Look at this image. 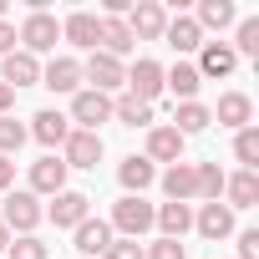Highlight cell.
<instances>
[{
    "label": "cell",
    "mask_w": 259,
    "mask_h": 259,
    "mask_svg": "<svg viewBox=\"0 0 259 259\" xmlns=\"http://www.w3.org/2000/svg\"><path fill=\"white\" fill-rule=\"evenodd\" d=\"M46 219H51L56 229H76L81 219H92V198H87V193H76V188H61V193L51 198Z\"/></svg>",
    "instance_id": "obj_7"
},
{
    "label": "cell",
    "mask_w": 259,
    "mask_h": 259,
    "mask_svg": "<svg viewBox=\"0 0 259 259\" xmlns=\"http://www.w3.org/2000/svg\"><path fill=\"white\" fill-rule=\"evenodd\" d=\"M239 259H259V229H244L239 234Z\"/></svg>",
    "instance_id": "obj_37"
},
{
    "label": "cell",
    "mask_w": 259,
    "mask_h": 259,
    "mask_svg": "<svg viewBox=\"0 0 259 259\" xmlns=\"http://www.w3.org/2000/svg\"><path fill=\"white\" fill-rule=\"evenodd\" d=\"M193 229H198L203 239H213V244H219V239H229V234H234V208H229V203H203V208L193 213Z\"/></svg>",
    "instance_id": "obj_14"
},
{
    "label": "cell",
    "mask_w": 259,
    "mask_h": 259,
    "mask_svg": "<svg viewBox=\"0 0 259 259\" xmlns=\"http://www.w3.org/2000/svg\"><path fill=\"white\" fill-rule=\"evenodd\" d=\"M102 259H143V244H138V239H112Z\"/></svg>",
    "instance_id": "obj_36"
},
{
    "label": "cell",
    "mask_w": 259,
    "mask_h": 259,
    "mask_svg": "<svg viewBox=\"0 0 259 259\" xmlns=\"http://www.w3.org/2000/svg\"><path fill=\"white\" fill-rule=\"evenodd\" d=\"M41 87H51V92H81V61L76 56H56L51 66H41Z\"/></svg>",
    "instance_id": "obj_13"
},
{
    "label": "cell",
    "mask_w": 259,
    "mask_h": 259,
    "mask_svg": "<svg viewBox=\"0 0 259 259\" xmlns=\"http://www.w3.org/2000/svg\"><path fill=\"white\" fill-rule=\"evenodd\" d=\"M6 259H51V249H46V244H41L36 234H21V239H11Z\"/></svg>",
    "instance_id": "obj_33"
},
{
    "label": "cell",
    "mask_w": 259,
    "mask_h": 259,
    "mask_svg": "<svg viewBox=\"0 0 259 259\" xmlns=\"http://www.w3.org/2000/svg\"><path fill=\"white\" fill-rule=\"evenodd\" d=\"M127 31H133V41H163V26H168V11L158 6V0H138L133 11L122 16Z\"/></svg>",
    "instance_id": "obj_6"
},
{
    "label": "cell",
    "mask_w": 259,
    "mask_h": 259,
    "mask_svg": "<svg viewBox=\"0 0 259 259\" xmlns=\"http://www.w3.org/2000/svg\"><path fill=\"white\" fill-rule=\"evenodd\" d=\"M163 41L183 56V51H198V46H203V31H198V21H193V16H173V21L163 26Z\"/></svg>",
    "instance_id": "obj_20"
},
{
    "label": "cell",
    "mask_w": 259,
    "mask_h": 259,
    "mask_svg": "<svg viewBox=\"0 0 259 259\" xmlns=\"http://www.w3.org/2000/svg\"><path fill=\"white\" fill-rule=\"evenodd\" d=\"M41 219H46L41 198H36L31 188H21V193H11V198H6V219H0V224H6L11 234H31Z\"/></svg>",
    "instance_id": "obj_4"
},
{
    "label": "cell",
    "mask_w": 259,
    "mask_h": 259,
    "mask_svg": "<svg viewBox=\"0 0 259 259\" xmlns=\"http://www.w3.org/2000/svg\"><path fill=\"white\" fill-rule=\"evenodd\" d=\"M61 163H66V168H97V163H102V138H97V133H76V127H71V138L61 143Z\"/></svg>",
    "instance_id": "obj_9"
},
{
    "label": "cell",
    "mask_w": 259,
    "mask_h": 259,
    "mask_svg": "<svg viewBox=\"0 0 259 259\" xmlns=\"http://www.w3.org/2000/svg\"><path fill=\"white\" fill-rule=\"evenodd\" d=\"M163 87L178 97V102H193L198 97V87H203V76H198V66H188V61H178L173 71H163Z\"/></svg>",
    "instance_id": "obj_26"
},
{
    "label": "cell",
    "mask_w": 259,
    "mask_h": 259,
    "mask_svg": "<svg viewBox=\"0 0 259 259\" xmlns=\"http://www.w3.org/2000/svg\"><path fill=\"white\" fill-rule=\"evenodd\" d=\"M229 51H234V56H259V16H244V21H239V36H234Z\"/></svg>",
    "instance_id": "obj_32"
},
{
    "label": "cell",
    "mask_w": 259,
    "mask_h": 259,
    "mask_svg": "<svg viewBox=\"0 0 259 259\" xmlns=\"http://www.w3.org/2000/svg\"><path fill=\"white\" fill-rule=\"evenodd\" d=\"M239 66V56L229 51V41H203L198 46V76H229Z\"/></svg>",
    "instance_id": "obj_17"
},
{
    "label": "cell",
    "mask_w": 259,
    "mask_h": 259,
    "mask_svg": "<svg viewBox=\"0 0 259 259\" xmlns=\"http://www.w3.org/2000/svg\"><path fill=\"white\" fill-rule=\"evenodd\" d=\"M0 81H6L11 92L16 87H41V61L26 56V51H11L6 61H0Z\"/></svg>",
    "instance_id": "obj_12"
},
{
    "label": "cell",
    "mask_w": 259,
    "mask_h": 259,
    "mask_svg": "<svg viewBox=\"0 0 259 259\" xmlns=\"http://www.w3.org/2000/svg\"><path fill=\"white\" fill-rule=\"evenodd\" d=\"M163 193H168V203H188V198H198L193 163H173V168L163 173Z\"/></svg>",
    "instance_id": "obj_21"
},
{
    "label": "cell",
    "mask_w": 259,
    "mask_h": 259,
    "mask_svg": "<svg viewBox=\"0 0 259 259\" xmlns=\"http://www.w3.org/2000/svg\"><path fill=\"white\" fill-rule=\"evenodd\" d=\"M224 127H234V133H239V127H249V117H254V102L244 97V92H224L219 97V112H213Z\"/></svg>",
    "instance_id": "obj_25"
},
{
    "label": "cell",
    "mask_w": 259,
    "mask_h": 259,
    "mask_svg": "<svg viewBox=\"0 0 259 259\" xmlns=\"http://www.w3.org/2000/svg\"><path fill=\"white\" fill-rule=\"evenodd\" d=\"M11 51H16V26L0 21V56H11Z\"/></svg>",
    "instance_id": "obj_38"
},
{
    "label": "cell",
    "mask_w": 259,
    "mask_h": 259,
    "mask_svg": "<svg viewBox=\"0 0 259 259\" xmlns=\"http://www.w3.org/2000/svg\"><path fill=\"white\" fill-rule=\"evenodd\" d=\"M0 21H6V0H0Z\"/></svg>",
    "instance_id": "obj_42"
},
{
    "label": "cell",
    "mask_w": 259,
    "mask_h": 259,
    "mask_svg": "<svg viewBox=\"0 0 259 259\" xmlns=\"http://www.w3.org/2000/svg\"><path fill=\"white\" fill-rule=\"evenodd\" d=\"M97 36H102V16L92 11H71L61 21V41H71L76 51H97Z\"/></svg>",
    "instance_id": "obj_10"
},
{
    "label": "cell",
    "mask_w": 259,
    "mask_h": 259,
    "mask_svg": "<svg viewBox=\"0 0 259 259\" xmlns=\"http://www.w3.org/2000/svg\"><path fill=\"white\" fill-rule=\"evenodd\" d=\"M26 138H36V143H46V148H61V143L71 138V122H66L61 112L46 107V112H36V122H31V133H26Z\"/></svg>",
    "instance_id": "obj_18"
},
{
    "label": "cell",
    "mask_w": 259,
    "mask_h": 259,
    "mask_svg": "<svg viewBox=\"0 0 259 259\" xmlns=\"http://www.w3.org/2000/svg\"><path fill=\"white\" fill-rule=\"evenodd\" d=\"M193 21H198V31H224V26H234V21H239V11L229 6V0H203Z\"/></svg>",
    "instance_id": "obj_28"
},
{
    "label": "cell",
    "mask_w": 259,
    "mask_h": 259,
    "mask_svg": "<svg viewBox=\"0 0 259 259\" xmlns=\"http://www.w3.org/2000/svg\"><path fill=\"white\" fill-rule=\"evenodd\" d=\"M127 97H138V102H148V107L163 97V66H158L153 56H143L133 71H127Z\"/></svg>",
    "instance_id": "obj_8"
},
{
    "label": "cell",
    "mask_w": 259,
    "mask_h": 259,
    "mask_svg": "<svg viewBox=\"0 0 259 259\" xmlns=\"http://www.w3.org/2000/svg\"><path fill=\"white\" fill-rule=\"evenodd\" d=\"M66 173H71V168H66L56 153H46L41 163H31V193H36V198H41V193H51V198H56V193L66 188Z\"/></svg>",
    "instance_id": "obj_11"
},
{
    "label": "cell",
    "mask_w": 259,
    "mask_h": 259,
    "mask_svg": "<svg viewBox=\"0 0 259 259\" xmlns=\"http://www.w3.org/2000/svg\"><path fill=\"white\" fill-rule=\"evenodd\" d=\"M21 143H26V127H21L16 117H0V158L21 153Z\"/></svg>",
    "instance_id": "obj_34"
},
{
    "label": "cell",
    "mask_w": 259,
    "mask_h": 259,
    "mask_svg": "<svg viewBox=\"0 0 259 259\" xmlns=\"http://www.w3.org/2000/svg\"><path fill=\"white\" fill-rule=\"evenodd\" d=\"M183 143L188 138H178L173 133V127H153V133H148V163H183Z\"/></svg>",
    "instance_id": "obj_16"
},
{
    "label": "cell",
    "mask_w": 259,
    "mask_h": 259,
    "mask_svg": "<svg viewBox=\"0 0 259 259\" xmlns=\"http://www.w3.org/2000/svg\"><path fill=\"white\" fill-rule=\"evenodd\" d=\"M153 213H158L153 203H143L138 193H127V198H117V203H112V229H117L122 239H138V234H148V229H153Z\"/></svg>",
    "instance_id": "obj_2"
},
{
    "label": "cell",
    "mask_w": 259,
    "mask_h": 259,
    "mask_svg": "<svg viewBox=\"0 0 259 259\" xmlns=\"http://www.w3.org/2000/svg\"><path fill=\"white\" fill-rule=\"evenodd\" d=\"M153 224L163 229V239H183V234L193 229V208H188V203H163V208L153 213Z\"/></svg>",
    "instance_id": "obj_27"
},
{
    "label": "cell",
    "mask_w": 259,
    "mask_h": 259,
    "mask_svg": "<svg viewBox=\"0 0 259 259\" xmlns=\"http://www.w3.org/2000/svg\"><path fill=\"white\" fill-rule=\"evenodd\" d=\"M112 117H117L122 127H153V107L138 102V97H117V102H112Z\"/></svg>",
    "instance_id": "obj_29"
},
{
    "label": "cell",
    "mask_w": 259,
    "mask_h": 259,
    "mask_svg": "<svg viewBox=\"0 0 259 259\" xmlns=\"http://www.w3.org/2000/svg\"><path fill=\"white\" fill-rule=\"evenodd\" d=\"M81 81H92V92H117V87H127V71H122V61L117 56H107V51H92L87 56V66H81Z\"/></svg>",
    "instance_id": "obj_5"
},
{
    "label": "cell",
    "mask_w": 259,
    "mask_h": 259,
    "mask_svg": "<svg viewBox=\"0 0 259 259\" xmlns=\"http://www.w3.org/2000/svg\"><path fill=\"white\" fill-rule=\"evenodd\" d=\"M234 158H239L249 173L259 168V127H254V122H249V127H239V138H234Z\"/></svg>",
    "instance_id": "obj_31"
},
{
    "label": "cell",
    "mask_w": 259,
    "mask_h": 259,
    "mask_svg": "<svg viewBox=\"0 0 259 259\" xmlns=\"http://www.w3.org/2000/svg\"><path fill=\"white\" fill-rule=\"evenodd\" d=\"M138 41H133V31H127V21H117V16H102V36H97V51H107V56H127Z\"/></svg>",
    "instance_id": "obj_19"
},
{
    "label": "cell",
    "mask_w": 259,
    "mask_h": 259,
    "mask_svg": "<svg viewBox=\"0 0 259 259\" xmlns=\"http://www.w3.org/2000/svg\"><path fill=\"white\" fill-rule=\"evenodd\" d=\"M193 178H198V198L219 203V193H224V168H219V163H193Z\"/></svg>",
    "instance_id": "obj_30"
},
{
    "label": "cell",
    "mask_w": 259,
    "mask_h": 259,
    "mask_svg": "<svg viewBox=\"0 0 259 259\" xmlns=\"http://www.w3.org/2000/svg\"><path fill=\"white\" fill-rule=\"evenodd\" d=\"M66 122H76V133H97L102 122H112V97H102V92H76L71 97V117Z\"/></svg>",
    "instance_id": "obj_3"
},
{
    "label": "cell",
    "mask_w": 259,
    "mask_h": 259,
    "mask_svg": "<svg viewBox=\"0 0 259 259\" xmlns=\"http://www.w3.org/2000/svg\"><path fill=\"white\" fill-rule=\"evenodd\" d=\"M11 183H16V163H11V158H0V188H11Z\"/></svg>",
    "instance_id": "obj_40"
},
{
    "label": "cell",
    "mask_w": 259,
    "mask_h": 259,
    "mask_svg": "<svg viewBox=\"0 0 259 259\" xmlns=\"http://www.w3.org/2000/svg\"><path fill=\"white\" fill-rule=\"evenodd\" d=\"M224 193H229V208H254L259 203V173L239 168L234 178H224Z\"/></svg>",
    "instance_id": "obj_22"
},
{
    "label": "cell",
    "mask_w": 259,
    "mask_h": 259,
    "mask_svg": "<svg viewBox=\"0 0 259 259\" xmlns=\"http://www.w3.org/2000/svg\"><path fill=\"white\" fill-rule=\"evenodd\" d=\"M143 259H188V249H183L178 239H153V244L143 249Z\"/></svg>",
    "instance_id": "obj_35"
},
{
    "label": "cell",
    "mask_w": 259,
    "mask_h": 259,
    "mask_svg": "<svg viewBox=\"0 0 259 259\" xmlns=\"http://www.w3.org/2000/svg\"><path fill=\"white\" fill-rule=\"evenodd\" d=\"M11 239H16V234H11L6 224H0V254H6V249H11Z\"/></svg>",
    "instance_id": "obj_41"
},
{
    "label": "cell",
    "mask_w": 259,
    "mask_h": 259,
    "mask_svg": "<svg viewBox=\"0 0 259 259\" xmlns=\"http://www.w3.org/2000/svg\"><path fill=\"white\" fill-rule=\"evenodd\" d=\"M153 178H158V168H153L148 158H138V153L117 168V183H122L127 193H138V198H143V188H153Z\"/></svg>",
    "instance_id": "obj_23"
},
{
    "label": "cell",
    "mask_w": 259,
    "mask_h": 259,
    "mask_svg": "<svg viewBox=\"0 0 259 259\" xmlns=\"http://www.w3.org/2000/svg\"><path fill=\"white\" fill-rule=\"evenodd\" d=\"M16 41H21V51H26V56H41V51H51V46L61 41V21L41 6V11H31V16H26V26L16 31Z\"/></svg>",
    "instance_id": "obj_1"
},
{
    "label": "cell",
    "mask_w": 259,
    "mask_h": 259,
    "mask_svg": "<svg viewBox=\"0 0 259 259\" xmlns=\"http://www.w3.org/2000/svg\"><path fill=\"white\" fill-rule=\"evenodd\" d=\"M71 239H76V249H81L87 259H102L107 244H112V224H107V219H81V224L71 229Z\"/></svg>",
    "instance_id": "obj_15"
},
{
    "label": "cell",
    "mask_w": 259,
    "mask_h": 259,
    "mask_svg": "<svg viewBox=\"0 0 259 259\" xmlns=\"http://www.w3.org/2000/svg\"><path fill=\"white\" fill-rule=\"evenodd\" d=\"M11 107H16V92H11L6 81H0V117H11Z\"/></svg>",
    "instance_id": "obj_39"
},
{
    "label": "cell",
    "mask_w": 259,
    "mask_h": 259,
    "mask_svg": "<svg viewBox=\"0 0 259 259\" xmlns=\"http://www.w3.org/2000/svg\"><path fill=\"white\" fill-rule=\"evenodd\" d=\"M208 122H213V112H208L203 102H178V107H173V133H178V138H193V133H203Z\"/></svg>",
    "instance_id": "obj_24"
}]
</instances>
